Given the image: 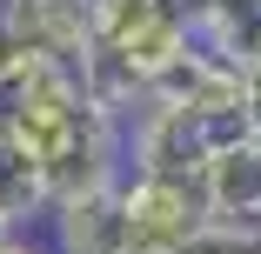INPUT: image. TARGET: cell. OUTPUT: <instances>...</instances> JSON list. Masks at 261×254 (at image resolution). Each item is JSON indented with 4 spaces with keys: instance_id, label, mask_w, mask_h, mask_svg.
Listing matches in <instances>:
<instances>
[{
    "instance_id": "6da1fadb",
    "label": "cell",
    "mask_w": 261,
    "mask_h": 254,
    "mask_svg": "<svg viewBox=\"0 0 261 254\" xmlns=\"http://www.w3.org/2000/svg\"><path fill=\"white\" fill-rule=\"evenodd\" d=\"M114 214H121V247L114 254H181V241L207 221L201 187L194 181H168V174L114 181Z\"/></svg>"
},
{
    "instance_id": "7a4b0ae2",
    "label": "cell",
    "mask_w": 261,
    "mask_h": 254,
    "mask_svg": "<svg viewBox=\"0 0 261 254\" xmlns=\"http://www.w3.org/2000/svg\"><path fill=\"white\" fill-rule=\"evenodd\" d=\"M121 167L127 174H168V181H194L201 161L215 154V127L201 114L174 107V100H141V107L121 121Z\"/></svg>"
},
{
    "instance_id": "3957f363",
    "label": "cell",
    "mask_w": 261,
    "mask_h": 254,
    "mask_svg": "<svg viewBox=\"0 0 261 254\" xmlns=\"http://www.w3.org/2000/svg\"><path fill=\"white\" fill-rule=\"evenodd\" d=\"M207 221H254L261 228V134H228L194 174Z\"/></svg>"
},
{
    "instance_id": "277c9868",
    "label": "cell",
    "mask_w": 261,
    "mask_h": 254,
    "mask_svg": "<svg viewBox=\"0 0 261 254\" xmlns=\"http://www.w3.org/2000/svg\"><path fill=\"white\" fill-rule=\"evenodd\" d=\"M0 34L14 54H47L81 67L87 54V7L81 0H0Z\"/></svg>"
},
{
    "instance_id": "5b68a950",
    "label": "cell",
    "mask_w": 261,
    "mask_h": 254,
    "mask_svg": "<svg viewBox=\"0 0 261 254\" xmlns=\"http://www.w3.org/2000/svg\"><path fill=\"white\" fill-rule=\"evenodd\" d=\"M54 254H114L121 247V214H114V181L108 187H81V194H61L54 208Z\"/></svg>"
},
{
    "instance_id": "8992f818",
    "label": "cell",
    "mask_w": 261,
    "mask_h": 254,
    "mask_svg": "<svg viewBox=\"0 0 261 254\" xmlns=\"http://www.w3.org/2000/svg\"><path fill=\"white\" fill-rule=\"evenodd\" d=\"M174 7L188 14V27L207 54H221L234 67L261 54V0H174Z\"/></svg>"
},
{
    "instance_id": "52a82bcc",
    "label": "cell",
    "mask_w": 261,
    "mask_h": 254,
    "mask_svg": "<svg viewBox=\"0 0 261 254\" xmlns=\"http://www.w3.org/2000/svg\"><path fill=\"white\" fill-rule=\"evenodd\" d=\"M47 208H54V187H47L40 161L27 154V147H14V134H7V140H0V221L20 234V228L40 221Z\"/></svg>"
},
{
    "instance_id": "ba28073f",
    "label": "cell",
    "mask_w": 261,
    "mask_h": 254,
    "mask_svg": "<svg viewBox=\"0 0 261 254\" xmlns=\"http://www.w3.org/2000/svg\"><path fill=\"white\" fill-rule=\"evenodd\" d=\"M181 254H261V228L254 221H201Z\"/></svg>"
},
{
    "instance_id": "9c48e42d",
    "label": "cell",
    "mask_w": 261,
    "mask_h": 254,
    "mask_svg": "<svg viewBox=\"0 0 261 254\" xmlns=\"http://www.w3.org/2000/svg\"><path fill=\"white\" fill-rule=\"evenodd\" d=\"M241 114H248V134H261V54L241 61Z\"/></svg>"
},
{
    "instance_id": "30bf717a",
    "label": "cell",
    "mask_w": 261,
    "mask_h": 254,
    "mask_svg": "<svg viewBox=\"0 0 261 254\" xmlns=\"http://www.w3.org/2000/svg\"><path fill=\"white\" fill-rule=\"evenodd\" d=\"M0 254H54V241H34V234H7Z\"/></svg>"
},
{
    "instance_id": "8fae6325",
    "label": "cell",
    "mask_w": 261,
    "mask_h": 254,
    "mask_svg": "<svg viewBox=\"0 0 261 254\" xmlns=\"http://www.w3.org/2000/svg\"><path fill=\"white\" fill-rule=\"evenodd\" d=\"M7 61H14V47H7V34H0V74H7Z\"/></svg>"
},
{
    "instance_id": "7c38bea8",
    "label": "cell",
    "mask_w": 261,
    "mask_h": 254,
    "mask_svg": "<svg viewBox=\"0 0 261 254\" xmlns=\"http://www.w3.org/2000/svg\"><path fill=\"white\" fill-rule=\"evenodd\" d=\"M7 234H14V228H7V221H0V241H7Z\"/></svg>"
}]
</instances>
